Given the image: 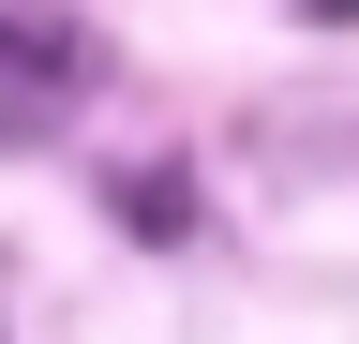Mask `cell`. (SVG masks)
I'll use <instances>...</instances> for the list:
<instances>
[{
  "label": "cell",
  "instance_id": "2",
  "mask_svg": "<svg viewBox=\"0 0 359 344\" xmlns=\"http://www.w3.org/2000/svg\"><path fill=\"white\" fill-rule=\"evenodd\" d=\"M299 15H314V30H344V15H359V0H299Z\"/></svg>",
  "mask_w": 359,
  "mask_h": 344
},
{
  "label": "cell",
  "instance_id": "1",
  "mask_svg": "<svg viewBox=\"0 0 359 344\" xmlns=\"http://www.w3.org/2000/svg\"><path fill=\"white\" fill-rule=\"evenodd\" d=\"M75 105V46L60 30H0V135H45Z\"/></svg>",
  "mask_w": 359,
  "mask_h": 344
}]
</instances>
